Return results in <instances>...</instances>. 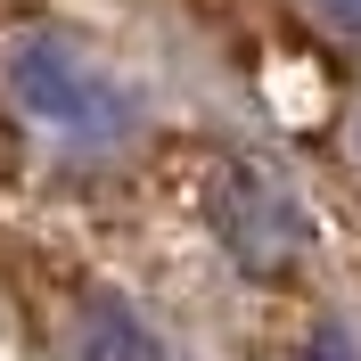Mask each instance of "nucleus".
Wrapping results in <instances>:
<instances>
[{"label":"nucleus","mask_w":361,"mask_h":361,"mask_svg":"<svg viewBox=\"0 0 361 361\" xmlns=\"http://www.w3.org/2000/svg\"><path fill=\"white\" fill-rule=\"evenodd\" d=\"M0 90H8V107L49 148L107 157V148L132 140V90L115 82L74 33H58V25H17L0 42Z\"/></svg>","instance_id":"nucleus-1"},{"label":"nucleus","mask_w":361,"mask_h":361,"mask_svg":"<svg viewBox=\"0 0 361 361\" xmlns=\"http://www.w3.org/2000/svg\"><path fill=\"white\" fill-rule=\"evenodd\" d=\"M205 222H214V238H222L230 271H247V279H263V288L295 279V271L312 263V247H320L312 205L295 197V180H288V173H271V164H255V157L214 164Z\"/></svg>","instance_id":"nucleus-2"},{"label":"nucleus","mask_w":361,"mask_h":361,"mask_svg":"<svg viewBox=\"0 0 361 361\" xmlns=\"http://www.w3.org/2000/svg\"><path fill=\"white\" fill-rule=\"evenodd\" d=\"M58 361H164L157 329L107 288H82L66 312V337H58Z\"/></svg>","instance_id":"nucleus-3"},{"label":"nucleus","mask_w":361,"mask_h":361,"mask_svg":"<svg viewBox=\"0 0 361 361\" xmlns=\"http://www.w3.org/2000/svg\"><path fill=\"white\" fill-rule=\"evenodd\" d=\"M312 8H320V25H329L337 42H353V49H361V0H312Z\"/></svg>","instance_id":"nucleus-4"},{"label":"nucleus","mask_w":361,"mask_h":361,"mask_svg":"<svg viewBox=\"0 0 361 361\" xmlns=\"http://www.w3.org/2000/svg\"><path fill=\"white\" fill-rule=\"evenodd\" d=\"M304 361H361V353H353V337H345L337 320H329V329H320V337L304 345Z\"/></svg>","instance_id":"nucleus-5"}]
</instances>
